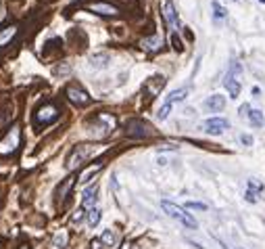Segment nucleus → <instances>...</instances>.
Returning <instances> with one entry per match:
<instances>
[{"label": "nucleus", "mask_w": 265, "mask_h": 249, "mask_svg": "<svg viewBox=\"0 0 265 249\" xmlns=\"http://www.w3.org/2000/svg\"><path fill=\"white\" fill-rule=\"evenodd\" d=\"M19 138H21L19 126H13L11 132L6 134L2 141H0V155H11V153H15L17 147H19Z\"/></svg>", "instance_id": "423d86ee"}, {"label": "nucleus", "mask_w": 265, "mask_h": 249, "mask_svg": "<svg viewBox=\"0 0 265 249\" xmlns=\"http://www.w3.org/2000/svg\"><path fill=\"white\" fill-rule=\"evenodd\" d=\"M228 120H224V117H211V120H207L203 124V130L207 134H221L224 130H228Z\"/></svg>", "instance_id": "9d476101"}, {"label": "nucleus", "mask_w": 265, "mask_h": 249, "mask_svg": "<svg viewBox=\"0 0 265 249\" xmlns=\"http://www.w3.org/2000/svg\"><path fill=\"white\" fill-rule=\"evenodd\" d=\"M90 61H92V65H96V67H104L109 61V54H94Z\"/></svg>", "instance_id": "5701e85b"}, {"label": "nucleus", "mask_w": 265, "mask_h": 249, "mask_svg": "<svg viewBox=\"0 0 265 249\" xmlns=\"http://www.w3.org/2000/svg\"><path fill=\"white\" fill-rule=\"evenodd\" d=\"M21 249H30V247H21Z\"/></svg>", "instance_id": "f704fd0d"}, {"label": "nucleus", "mask_w": 265, "mask_h": 249, "mask_svg": "<svg viewBox=\"0 0 265 249\" xmlns=\"http://www.w3.org/2000/svg\"><path fill=\"white\" fill-rule=\"evenodd\" d=\"M161 207H163V212L167 213V216L173 218V220H178V222L184 224L186 228H197L199 226L197 220H194L190 213H186V210H182L180 205L171 203V201H161Z\"/></svg>", "instance_id": "f03ea898"}, {"label": "nucleus", "mask_w": 265, "mask_h": 249, "mask_svg": "<svg viewBox=\"0 0 265 249\" xmlns=\"http://www.w3.org/2000/svg\"><path fill=\"white\" fill-rule=\"evenodd\" d=\"M211 6H213V17L215 19H217V21H219V19H226V15H228V11L224 9V6H221L219 2H217V0H213V2H211Z\"/></svg>", "instance_id": "aec40b11"}, {"label": "nucleus", "mask_w": 265, "mask_h": 249, "mask_svg": "<svg viewBox=\"0 0 265 249\" xmlns=\"http://www.w3.org/2000/svg\"><path fill=\"white\" fill-rule=\"evenodd\" d=\"M67 99L73 103V105H78V107H86L88 103H90V94L83 90L82 86H75V84H71L67 88Z\"/></svg>", "instance_id": "0eeeda50"}, {"label": "nucleus", "mask_w": 265, "mask_h": 249, "mask_svg": "<svg viewBox=\"0 0 265 249\" xmlns=\"http://www.w3.org/2000/svg\"><path fill=\"white\" fill-rule=\"evenodd\" d=\"M99 222H100V210H96L94 207V210L88 212V224L94 228V226H99Z\"/></svg>", "instance_id": "4be33fe9"}, {"label": "nucleus", "mask_w": 265, "mask_h": 249, "mask_svg": "<svg viewBox=\"0 0 265 249\" xmlns=\"http://www.w3.org/2000/svg\"><path fill=\"white\" fill-rule=\"evenodd\" d=\"M59 120V109L57 105H52V103H46V105H42L36 113V126H50Z\"/></svg>", "instance_id": "39448f33"}, {"label": "nucleus", "mask_w": 265, "mask_h": 249, "mask_svg": "<svg viewBox=\"0 0 265 249\" xmlns=\"http://www.w3.org/2000/svg\"><path fill=\"white\" fill-rule=\"evenodd\" d=\"M248 122H250V126L261 128V126H263V122H265V117H263V113L259 111V109H253V111L248 113Z\"/></svg>", "instance_id": "a211bd4d"}, {"label": "nucleus", "mask_w": 265, "mask_h": 249, "mask_svg": "<svg viewBox=\"0 0 265 249\" xmlns=\"http://www.w3.org/2000/svg\"><path fill=\"white\" fill-rule=\"evenodd\" d=\"M250 111H248V105H242L240 107V115H248Z\"/></svg>", "instance_id": "2f4dec72"}, {"label": "nucleus", "mask_w": 265, "mask_h": 249, "mask_svg": "<svg viewBox=\"0 0 265 249\" xmlns=\"http://www.w3.org/2000/svg\"><path fill=\"white\" fill-rule=\"evenodd\" d=\"M163 86H165V78H163V75H152V78L144 84V92L149 94V99H155V96L163 90Z\"/></svg>", "instance_id": "9b49d317"}, {"label": "nucleus", "mask_w": 265, "mask_h": 249, "mask_svg": "<svg viewBox=\"0 0 265 249\" xmlns=\"http://www.w3.org/2000/svg\"><path fill=\"white\" fill-rule=\"evenodd\" d=\"M83 212H86V210H83V207H80V210L75 212V216H73V222H80V220L83 218Z\"/></svg>", "instance_id": "c756f323"}, {"label": "nucleus", "mask_w": 265, "mask_h": 249, "mask_svg": "<svg viewBox=\"0 0 265 249\" xmlns=\"http://www.w3.org/2000/svg\"><path fill=\"white\" fill-rule=\"evenodd\" d=\"M15 36H17V27H15V25L4 27V30L0 32V46H6V44H9Z\"/></svg>", "instance_id": "dca6fc26"}, {"label": "nucleus", "mask_w": 265, "mask_h": 249, "mask_svg": "<svg viewBox=\"0 0 265 249\" xmlns=\"http://www.w3.org/2000/svg\"><path fill=\"white\" fill-rule=\"evenodd\" d=\"M248 191H253V193H261L263 191V184L259 180H250L248 182Z\"/></svg>", "instance_id": "a878e982"}, {"label": "nucleus", "mask_w": 265, "mask_h": 249, "mask_svg": "<svg viewBox=\"0 0 265 249\" xmlns=\"http://www.w3.org/2000/svg\"><path fill=\"white\" fill-rule=\"evenodd\" d=\"M240 75H242V67L238 61H232V65H230V71L226 73V80H224V86L228 88V92L232 99H236V96L240 94Z\"/></svg>", "instance_id": "7ed1b4c3"}, {"label": "nucleus", "mask_w": 265, "mask_h": 249, "mask_svg": "<svg viewBox=\"0 0 265 249\" xmlns=\"http://www.w3.org/2000/svg\"><path fill=\"white\" fill-rule=\"evenodd\" d=\"M73 182H75V178H73V176H69V178H65V180H63V184L59 186V191H57V197H59V201H65V199H67V193L71 191Z\"/></svg>", "instance_id": "2eb2a0df"}, {"label": "nucleus", "mask_w": 265, "mask_h": 249, "mask_svg": "<svg viewBox=\"0 0 265 249\" xmlns=\"http://www.w3.org/2000/svg\"><path fill=\"white\" fill-rule=\"evenodd\" d=\"M242 142H245V144H253V138H250V136H242Z\"/></svg>", "instance_id": "473e14b6"}, {"label": "nucleus", "mask_w": 265, "mask_h": 249, "mask_svg": "<svg viewBox=\"0 0 265 249\" xmlns=\"http://www.w3.org/2000/svg\"><path fill=\"white\" fill-rule=\"evenodd\" d=\"M171 44H173V51H178V53L184 51V44H182V40H180L178 34H171Z\"/></svg>", "instance_id": "b1692460"}, {"label": "nucleus", "mask_w": 265, "mask_h": 249, "mask_svg": "<svg viewBox=\"0 0 265 249\" xmlns=\"http://www.w3.org/2000/svg\"><path fill=\"white\" fill-rule=\"evenodd\" d=\"M90 249H102V241L100 239H94L92 243H90Z\"/></svg>", "instance_id": "7c9ffc66"}, {"label": "nucleus", "mask_w": 265, "mask_h": 249, "mask_svg": "<svg viewBox=\"0 0 265 249\" xmlns=\"http://www.w3.org/2000/svg\"><path fill=\"white\" fill-rule=\"evenodd\" d=\"M186 207H188V210H203V212L207 210V205H205V203H197V201H188Z\"/></svg>", "instance_id": "bb28decb"}, {"label": "nucleus", "mask_w": 265, "mask_h": 249, "mask_svg": "<svg viewBox=\"0 0 265 249\" xmlns=\"http://www.w3.org/2000/svg\"><path fill=\"white\" fill-rule=\"evenodd\" d=\"M99 195V184H92V186H88L86 191H83V199H82V207L83 210H94V205H96V197Z\"/></svg>", "instance_id": "f8f14e48"}, {"label": "nucleus", "mask_w": 265, "mask_h": 249, "mask_svg": "<svg viewBox=\"0 0 265 249\" xmlns=\"http://www.w3.org/2000/svg\"><path fill=\"white\" fill-rule=\"evenodd\" d=\"M65 243H67V234H65V232H63V234H57V237H54V247H57V249L65 247Z\"/></svg>", "instance_id": "393cba45"}, {"label": "nucleus", "mask_w": 265, "mask_h": 249, "mask_svg": "<svg viewBox=\"0 0 265 249\" xmlns=\"http://www.w3.org/2000/svg\"><path fill=\"white\" fill-rule=\"evenodd\" d=\"M69 71H71V67H69V65H63V67L54 69V75H67Z\"/></svg>", "instance_id": "cd10ccee"}, {"label": "nucleus", "mask_w": 265, "mask_h": 249, "mask_svg": "<svg viewBox=\"0 0 265 249\" xmlns=\"http://www.w3.org/2000/svg\"><path fill=\"white\" fill-rule=\"evenodd\" d=\"M261 2H265V0H261Z\"/></svg>", "instance_id": "c9c22d12"}, {"label": "nucleus", "mask_w": 265, "mask_h": 249, "mask_svg": "<svg viewBox=\"0 0 265 249\" xmlns=\"http://www.w3.org/2000/svg\"><path fill=\"white\" fill-rule=\"evenodd\" d=\"M205 107L209 109V111H221V109L226 107V96L211 94V96H209V99L205 101Z\"/></svg>", "instance_id": "ddd939ff"}, {"label": "nucleus", "mask_w": 265, "mask_h": 249, "mask_svg": "<svg viewBox=\"0 0 265 249\" xmlns=\"http://www.w3.org/2000/svg\"><path fill=\"white\" fill-rule=\"evenodd\" d=\"M92 155H94V147H90V144H78V147H73L71 151H69L67 159H65L67 170H75V168H80V165L86 163Z\"/></svg>", "instance_id": "f257e3e1"}, {"label": "nucleus", "mask_w": 265, "mask_h": 249, "mask_svg": "<svg viewBox=\"0 0 265 249\" xmlns=\"http://www.w3.org/2000/svg\"><path fill=\"white\" fill-rule=\"evenodd\" d=\"M119 249H132V243H130V241H123V245Z\"/></svg>", "instance_id": "72a5a7b5"}, {"label": "nucleus", "mask_w": 265, "mask_h": 249, "mask_svg": "<svg viewBox=\"0 0 265 249\" xmlns=\"http://www.w3.org/2000/svg\"><path fill=\"white\" fill-rule=\"evenodd\" d=\"M100 170H102V161H96L94 165H88V168H86V170H83L82 174H80V182H82V184L90 182V178H92V176H96V174H99Z\"/></svg>", "instance_id": "4468645a"}, {"label": "nucleus", "mask_w": 265, "mask_h": 249, "mask_svg": "<svg viewBox=\"0 0 265 249\" xmlns=\"http://www.w3.org/2000/svg\"><path fill=\"white\" fill-rule=\"evenodd\" d=\"M125 134L132 138H149L155 134V130L150 128V124H146L142 120H130L125 124Z\"/></svg>", "instance_id": "20e7f679"}, {"label": "nucleus", "mask_w": 265, "mask_h": 249, "mask_svg": "<svg viewBox=\"0 0 265 249\" xmlns=\"http://www.w3.org/2000/svg\"><path fill=\"white\" fill-rule=\"evenodd\" d=\"M163 17H165V21L169 23V27L173 30V34H176V32L180 30V19H178L176 6H173L171 0H165V4H163Z\"/></svg>", "instance_id": "1a4fd4ad"}, {"label": "nucleus", "mask_w": 265, "mask_h": 249, "mask_svg": "<svg viewBox=\"0 0 265 249\" xmlns=\"http://www.w3.org/2000/svg\"><path fill=\"white\" fill-rule=\"evenodd\" d=\"M88 9L92 11V13H96V15H104V17L119 15V9H117L115 4H111V2H90Z\"/></svg>", "instance_id": "6e6552de"}, {"label": "nucleus", "mask_w": 265, "mask_h": 249, "mask_svg": "<svg viewBox=\"0 0 265 249\" xmlns=\"http://www.w3.org/2000/svg\"><path fill=\"white\" fill-rule=\"evenodd\" d=\"M186 96H188V88H178V90L169 92V96H167V101H165V103H169V105H176V103L184 101Z\"/></svg>", "instance_id": "f3484780"}, {"label": "nucleus", "mask_w": 265, "mask_h": 249, "mask_svg": "<svg viewBox=\"0 0 265 249\" xmlns=\"http://www.w3.org/2000/svg\"><path fill=\"white\" fill-rule=\"evenodd\" d=\"M161 42H163V40L159 36H152V38L142 40V48H146V51H157V48L161 46Z\"/></svg>", "instance_id": "6ab92c4d"}, {"label": "nucleus", "mask_w": 265, "mask_h": 249, "mask_svg": "<svg viewBox=\"0 0 265 249\" xmlns=\"http://www.w3.org/2000/svg\"><path fill=\"white\" fill-rule=\"evenodd\" d=\"M100 241H102V245L113 247V245H115V241H117V237H115V232H113V231H104V232H102V237H100Z\"/></svg>", "instance_id": "412c9836"}, {"label": "nucleus", "mask_w": 265, "mask_h": 249, "mask_svg": "<svg viewBox=\"0 0 265 249\" xmlns=\"http://www.w3.org/2000/svg\"><path fill=\"white\" fill-rule=\"evenodd\" d=\"M257 197H259V193L247 191V201H250V203H255V201H257Z\"/></svg>", "instance_id": "c85d7f7f"}]
</instances>
